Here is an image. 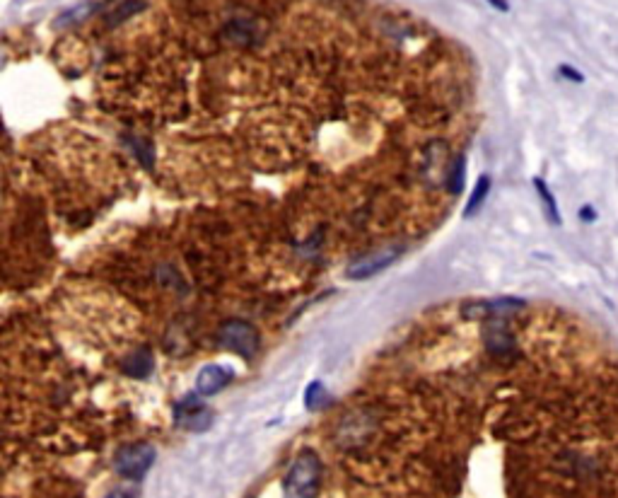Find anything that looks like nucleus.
Returning <instances> with one entry per match:
<instances>
[{
	"label": "nucleus",
	"mask_w": 618,
	"mask_h": 498,
	"mask_svg": "<svg viewBox=\"0 0 618 498\" xmlns=\"http://www.w3.org/2000/svg\"><path fill=\"white\" fill-rule=\"evenodd\" d=\"M319 477H321V462L311 450H304L295 457V462L288 469L285 479H283V489L292 498H314L319 491Z\"/></svg>",
	"instance_id": "1"
},
{
	"label": "nucleus",
	"mask_w": 618,
	"mask_h": 498,
	"mask_svg": "<svg viewBox=\"0 0 618 498\" xmlns=\"http://www.w3.org/2000/svg\"><path fill=\"white\" fill-rule=\"evenodd\" d=\"M218 341L223 348L232 351V353L242 356V358H254L259 351L261 336L259 329L252 322L245 320H228L218 332Z\"/></svg>",
	"instance_id": "2"
},
{
	"label": "nucleus",
	"mask_w": 618,
	"mask_h": 498,
	"mask_svg": "<svg viewBox=\"0 0 618 498\" xmlns=\"http://www.w3.org/2000/svg\"><path fill=\"white\" fill-rule=\"evenodd\" d=\"M152 462H155V448L150 443H130L123 445L114 457V467L123 479L130 482H140L147 472H150Z\"/></svg>",
	"instance_id": "3"
},
{
	"label": "nucleus",
	"mask_w": 618,
	"mask_h": 498,
	"mask_svg": "<svg viewBox=\"0 0 618 498\" xmlns=\"http://www.w3.org/2000/svg\"><path fill=\"white\" fill-rule=\"evenodd\" d=\"M399 254H401V247H389V249H379V252L374 254H367V257H360L345 269V276L353 281L372 279V276L382 274L384 269H389Z\"/></svg>",
	"instance_id": "4"
},
{
	"label": "nucleus",
	"mask_w": 618,
	"mask_h": 498,
	"mask_svg": "<svg viewBox=\"0 0 618 498\" xmlns=\"http://www.w3.org/2000/svg\"><path fill=\"white\" fill-rule=\"evenodd\" d=\"M174 423L179 428H186V431L201 433L213 423V414L211 409H206L198 401L196 394H189V397L177 401V406H174Z\"/></svg>",
	"instance_id": "5"
},
{
	"label": "nucleus",
	"mask_w": 618,
	"mask_h": 498,
	"mask_svg": "<svg viewBox=\"0 0 618 498\" xmlns=\"http://www.w3.org/2000/svg\"><path fill=\"white\" fill-rule=\"evenodd\" d=\"M232 382V370L225 365H206L198 370L196 375V392L201 397H211L225 389Z\"/></svg>",
	"instance_id": "6"
},
{
	"label": "nucleus",
	"mask_w": 618,
	"mask_h": 498,
	"mask_svg": "<svg viewBox=\"0 0 618 498\" xmlns=\"http://www.w3.org/2000/svg\"><path fill=\"white\" fill-rule=\"evenodd\" d=\"M152 365H155V360H152L147 348L135 351V353H130L121 360V370L126 372L128 377H147L152 372Z\"/></svg>",
	"instance_id": "7"
},
{
	"label": "nucleus",
	"mask_w": 618,
	"mask_h": 498,
	"mask_svg": "<svg viewBox=\"0 0 618 498\" xmlns=\"http://www.w3.org/2000/svg\"><path fill=\"white\" fill-rule=\"evenodd\" d=\"M488 194H490V177L488 174H481L474 184V191L466 201V208H464V218H471L474 213H478L481 206H483L486 199H488Z\"/></svg>",
	"instance_id": "8"
},
{
	"label": "nucleus",
	"mask_w": 618,
	"mask_h": 498,
	"mask_svg": "<svg viewBox=\"0 0 618 498\" xmlns=\"http://www.w3.org/2000/svg\"><path fill=\"white\" fill-rule=\"evenodd\" d=\"M534 186H536V194H538V199H541L543 208H546V216H548V220H551L553 225H560V211H558V203H555V196L551 194V191H548L546 182H543L541 177H536V179H534Z\"/></svg>",
	"instance_id": "9"
},
{
	"label": "nucleus",
	"mask_w": 618,
	"mask_h": 498,
	"mask_svg": "<svg viewBox=\"0 0 618 498\" xmlns=\"http://www.w3.org/2000/svg\"><path fill=\"white\" fill-rule=\"evenodd\" d=\"M143 8H145L143 0H126V3H121V5H118V8L114 10V13L106 17V25H109V27L121 25L123 20H128L130 15H135V13H138V10H143Z\"/></svg>",
	"instance_id": "10"
},
{
	"label": "nucleus",
	"mask_w": 618,
	"mask_h": 498,
	"mask_svg": "<svg viewBox=\"0 0 618 498\" xmlns=\"http://www.w3.org/2000/svg\"><path fill=\"white\" fill-rule=\"evenodd\" d=\"M324 404H326V389L319 380H314L307 387V394H304V406H307L309 411H316Z\"/></svg>",
	"instance_id": "11"
},
{
	"label": "nucleus",
	"mask_w": 618,
	"mask_h": 498,
	"mask_svg": "<svg viewBox=\"0 0 618 498\" xmlns=\"http://www.w3.org/2000/svg\"><path fill=\"white\" fill-rule=\"evenodd\" d=\"M488 344H490V351L502 353V351H507L509 346H512V339H509V334L505 332L502 324H498V327H493V332L488 336Z\"/></svg>",
	"instance_id": "12"
},
{
	"label": "nucleus",
	"mask_w": 618,
	"mask_h": 498,
	"mask_svg": "<svg viewBox=\"0 0 618 498\" xmlns=\"http://www.w3.org/2000/svg\"><path fill=\"white\" fill-rule=\"evenodd\" d=\"M464 169H466V162H464V157H457V162H455V167H452V179H450V191L452 194H462V189H464Z\"/></svg>",
	"instance_id": "13"
},
{
	"label": "nucleus",
	"mask_w": 618,
	"mask_h": 498,
	"mask_svg": "<svg viewBox=\"0 0 618 498\" xmlns=\"http://www.w3.org/2000/svg\"><path fill=\"white\" fill-rule=\"evenodd\" d=\"M92 10H94V3H82V5H78V8L68 10V13L61 17V20L56 22V25H70V22H80L82 17H87L89 13H92Z\"/></svg>",
	"instance_id": "14"
},
{
	"label": "nucleus",
	"mask_w": 618,
	"mask_h": 498,
	"mask_svg": "<svg viewBox=\"0 0 618 498\" xmlns=\"http://www.w3.org/2000/svg\"><path fill=\"white\" fill-rule=\"evenodd\" d=\"M130 148H133L135 155L143 160V165H150V162H152L150 143H145V140H140V138H130Z\"/></svg>",
	"instance_id": "15"
},
{
	"label": "nucleus",
	"mask_w": 618,
	"mask_h": 498,
	"mask_svg": "<svg viewBox=\"0 0 618 498\" xmlns=\"http://www.w3.org/2000/svg\"><path fill=\"white\" fill-rule=\"evenodd\" d=\"M558 71H560V75H563L565 80H572V83H585V75H582L580 71H575V68H572V66H568V63H563V66L558 68Z\"/></svg>",
	"instance_id": "16"
},
{
	"label": "nucleus",
	"mask_w": 618,
	"mask_h": 498,
	"mask_svg": "<svg viewBox=\"0 0 618 498\" xmlns=\"http://www.w3.org/2000/svg\"><path fill=\"white\" fill-rule=\"evenodd\" d=\"M106 498H138V494H135V491H130V489H116V491H111Z\"/></svg>",
	"instance_id": "17"
},
{
	"label": "nucleus",
	"mask_w": 618,
	"mask_h": 498,
	"mask_svg": "<svg viewBox=\"0 0 618 498\" xmlns=\"http://www.w3.org/2000/svg\"><path fill=\"white\" fill-rule=\"evenodd\" d=\"M580 218L585 220V223H589V220H594V218H597V213H594V208H589V206H582V208H580Z\"/></svg>",
	"instance_id": "18"
},
{
	"label": "nucleus",
	"mask_w": 618,
	"mask_h": 498,
	"mask_svg": "<svg viewBox=\"0 0 618 498\" xmlns=\"http://www.w3.org/2000/svg\"><path fill=\"white\" fill-rule=\"evenodd\" d=\"M488 3H490L495 10H500V13H507V10H509V3H507V0H488Z\"/></svg>",
	"instance_id": "19"
}]
</instances>
